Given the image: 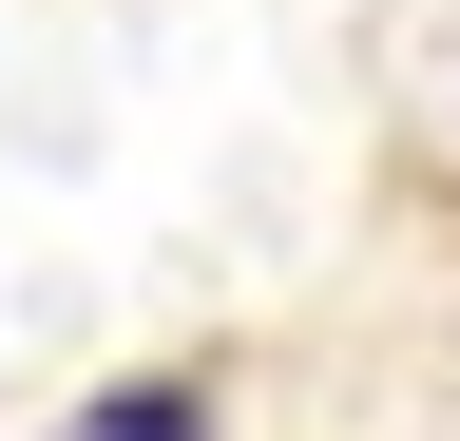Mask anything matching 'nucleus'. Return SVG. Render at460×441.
Returning <instances> with one entry per match:
<instances>
[]
</instances>
